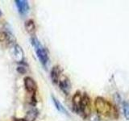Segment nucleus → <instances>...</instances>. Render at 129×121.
Returning <instances> with one entry per match:
<instances>
[{
  "label": "nucleus",
  "instance_id": "f257e3e1",
  "mask_svg": "<svg viewBox=\"0 0 129 121\" xmlns=\"http://www.w3.org/2000/svg\"><path fill=\"white\" fill-rule=\"evenodd\" d=\"M31 43L34 48L36 56H37L40 63L45 67L48 62V54L46 48L40 44L39 40L36 37H35V36H32L31 38Z\"/></svg>",
  "mask_w": 129,
  "mask_h": 121
},
{
  "label": "nucleus",
  "instance_id": "f03ea898",
  "mask_svg": "<svg viewBox=\"0 0 129 121\" xmlns=\"http://www.w3.org/2000/svg\"><path fill=\"white\" fill-rule=\"evenodd\" d=\"M94 107L97 113L103 115H111L114 114V107L108 102L107 100L103 99V97H97L94 101Z\"/></svg>",
  "mask_w": 129,
  "mask_h": 121
},
{
  "label": "nucleus",
  "instance_id": "7ed1b4c3",
  "mask_svg": "<svg viewBox=\"0 0 129 121\" xmlns=\"http://www.w3.org/2000/svg\"><path fill=\"white\" fill-rule=\"evenodd\" d=\"M81 113L83 115V116L85 117V118L90 116L92 113L90 99L86 94H85L82 96V105H81Z\"/></svg>",
  "mask_w": 129,
  "mask_h": 121
},
{
  "label": "nucleus",
  "instance_id": "20e7f679",
  "mask_svg": "<svg viewBox=\"0 0 129 121\" xmlns=\"http://www.w3.org/2000/svg\"><path fill=\"white\" fill-rule=\"evenodd\" d=\"M58 85H59L60 89L61 90V91L64 95H67L70 94V90H71V83H70V79H69L67 77H66V76L60 77Z\"/></svg>",
  "mask_w": 129,
  "mask_h": 121
},
{
  "label": "nucleus",
  "instance_id": "39448f33",
  "mask_svg": "<svg viewBox=\"0 0 129 121\" xmlns=\"http://www.w3.org/2000/svg\"><path fill=\"white\" fill-rule=\"evenodd\" d=\"M12 54H13V58L16 62L18 63H23L24 60V53L19 44H15L12 49Z\"/></svg>",
  "mask_w": 129,
  "mask_h": 121
},
{
  "label": "nucleus",
  "instance_id": "423d86ee",
  "mask_svg": "<svg viewBox=\"0 0 129 121\" xmlns=\"http://www.w3.org/2000/svg\"><path fill=\"white\" fill-rule=\"evenodd\" d=\"M15 3L20 15H25L28 13L30 7L27 1H25V0H15Z\"/></svg>",
  "mask_w": 129,
  "mask_h": 121
},
{
  "label": "nucleus",
  "instance_id": "0eeeda50",
  "mask_svg": "<svg viewBox=\"0 0 129 121\" xmlns=\"http://www.w3.org/2000/svg\"><path fill=\"white\" fill-rule=\"evenodd\" d=\"M24 86H25L26 90L30 93V94H35L36 90H37V86L33 78L31 77H26L24 78Z\"/></svg>",
  "mask_w": 129,
  "mask_h": 121
},
{
  "label": "nucleus",
  "instance_id": "6e6552de",
  "mask_svg": "<svg viewBox=\"0 0 129 121\" xmlns=\"http://www.w3.org/2000/svg\"><path fill=\"white\" fill-rule=\"evenodd\" d=\"M82 96L79 91H77L74 97H73V107L74 110L76 112H81V105H82Z\"/></svg>",
  "mask_w": 129,
  "mask_h": 121
},
{
  "label": "nucleus",
  "instance_id": "1a4fd4ad",
  "mask_svg": "<svg viewBox=\"0 0 129 121\" xmlns=\"http://www.w3.org/2000/svg\"><path fill=\"white\" fill-rule=\"evenodd\" d=\"M60 66H56L52 69L51 71V79L52 81V82L56 84L59 82V80L60 78Z\"/></svg>",
  "mask_w": 129,
  "mask_h": 121
},
{
  "label": "nucleus",
  "instance_id": "9d476101",
  "mask_svg": "<svg viewBox=\"0 0 129 121\" xmlns=\"http://www.w3.org/2000/svg\"><path fill=\"white\" fill-rule=\"evenodd\" d=\"M38 116V111L35 108H32L27 112L25 119L27 121H34Z\"/></svg>",
  "mask_w": 129,
  "mask_h": 121
},
{
  "label": "nucleus",
  "instance_id": "9b49d317",
  "mask_svg": "<svg viewBox=\"0 0 129 121\" xmlns=\"http://www.w3.org/2000/svg\"><path fill=\"white\" fill-rule=\"evenodd\" d=\"M25 29L29 34H34L36 31V25L32 19H28L25 23Z\"/></svg>",
  "mask_w": 129,
  "mask_h": 121
},
{
  "label": "nucleus",
  "instance_id": "f8f14e48",
  "mask_svg": "<svg viewBox=\"0 0 129 121\" xmlns=\"http://www.w3.org/2000/svg\"><path fill=\"white\" fill-rule=\"evenodd\" d=\"M52 102H53V103H54V105H55L56 108L57 109V110H58L60 112H62V113H64V114H67L66 110V109H64V107H63V105L60 103V101H58L57 99H56L53 95H52Z\"/></svg>",
  "mask_w": 129,
  "mask_h": 121
},
{
  "label": "nucleus",
  "instance_id": "ddd939ff",
  "mask_svg": "<svg viewBox=\"0 0 129 121\" xmlns=\"http://www.w3.org/2000/svg\"><path fill=\"white\" fill-rule=\"evenodd\" d=\"M123 115L127 120H129V103L127 102H124L123 104Z\"/></svg>",
  "mask_w": 129,
  "mask_h": 121
},
{
  "label": "nucleus",
  "instance_id": "4468645a",
  "mask_svg": "<svg viewBox=\"0 0 129 121\" xmlns=\"http://www.w3.org/2000/svg\"><path fill=\"white\" fill-rule=\"evenodd\" d=\"M8 35L5 32H0V42H3L7 40Z\"/></svg>",
  "mask_w": 129,
  "mask_h": 121
},
{
  "label": "nucleus",
  "instance_id": "2eb2a0df",
  "mask_svg": "<svg viewBox=\"0 0 129 121\" xmlns=\"http://www.w3.org/2000/svg\"><path fill=\"white\" fill-rule=\"evenodd\" d=\"M17 71L19 73H20V74H25V73H26V69L24 67H22V66H19L17 68Z\"/></svg>",
  "mask_w": 129,
  "mask_h": 121
},
{
  "label": "nucleus",
  "instance_id": "dca6fc26",
  "mask_svg": "<svg viewBox=\"0 0 129 121\" xmlns=\"http://www.w3.org/2000/svg\"><path fill=\"white\" fill-rule=\"evenodd\" d=\"M14 121H27L25 119H15Z\"/></svg>",
  "mask_w": 129,
  "mask_h": 121
},
{
  "label": "nucleus",
  "instance_id": "f3484780",
  "mask_svg": "<svg viewBox=\"0 0 129 121\" xmlns=\"http://www.w3.org/2000/svg\"><path fill=\"white\" fill-rule=\"evenodd\" d=\"M2 15V12H1V11H0V15Z\"/></svg>",
  "mask_w": 129,
  "mask_h": 121
}]
</instances>
